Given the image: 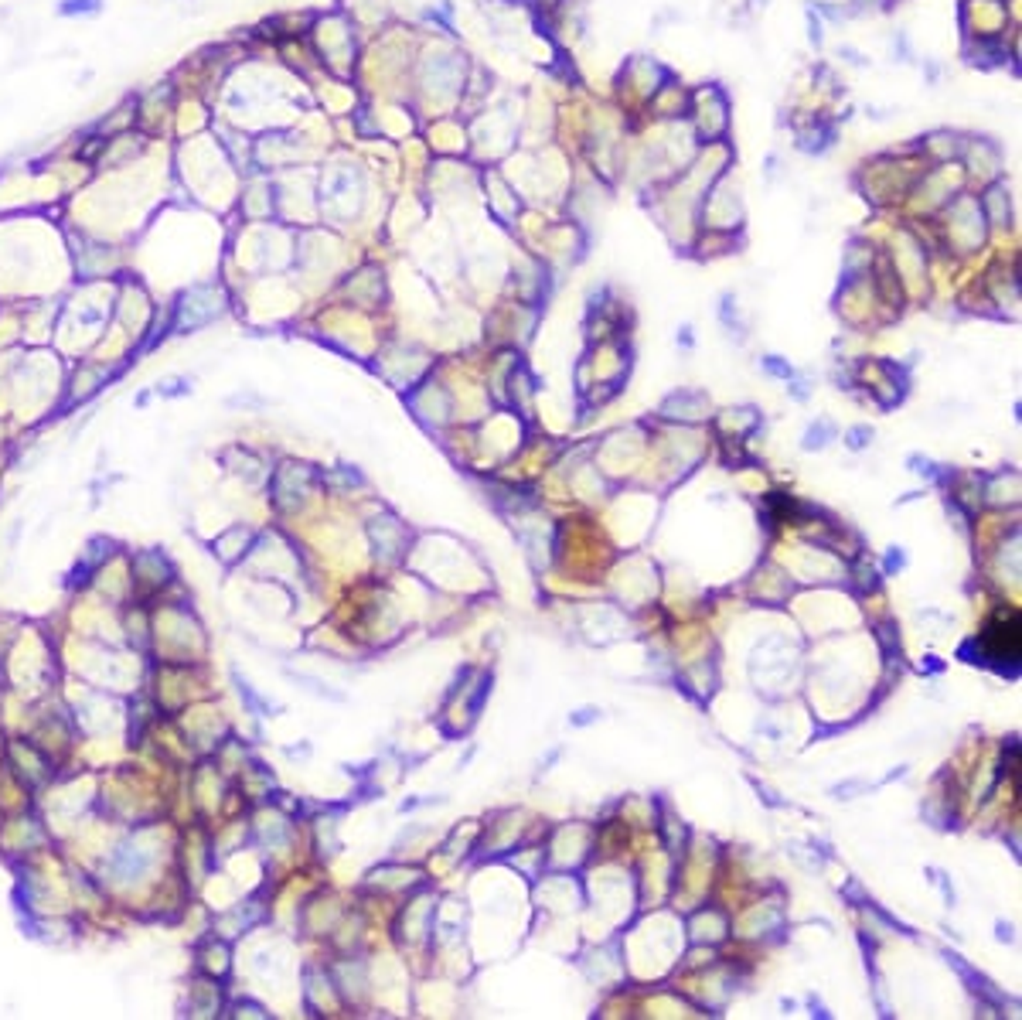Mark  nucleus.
I'll return each instance as SVG.
<instances>
[{
	"label": "nucleus",
	"mask_w": 1022,
	"mask_h": 1020,
	"mask_svg": "<svg viewBox=\"0 0 1022 1020\" xmlns=\"http://www.w3.org/2000/svg\"><path fill=\"white\" fill-rule=\"evenodd\" d=\"M862 437H870V430H866V427H859V430H852V434H848V443H852V447H862Z\"/></svg>",
	"instance_id": "aec40b11"
},
{
	"label": "nucleus",
	"mask_w": 1022,
	"mask_h": 1020,
	"mask_svg": "<svg viewBox=\"0 0 1022 1020\" xmlns=\"http://www.w3.org/2000/svg\"><path fill=\"white\" fill-rule=\"evenodd\" d=\"M981 216L995 225H1009L1012 222V201H1009V192L1002 184H992L985 195H981Z\"/></svg>",
	"instance_id": "6e6552de"
},
{
	"label": "nucleus",
	"mask_w": 1022,
	"mask_h": 1020,
	"mask_svg": "<svg viewBox=\"0 0 1022 1020\" xmlns=\"http://www.w3.org/2000/svg\"><path fill=\"white\" fill-rule=\"evenodd\" d=\"M300 154V140L297 133H266L262 140H256L253 147V157H256V168L262 171H280V168H290L293 157Z\"/></svg>",
	"instance_id": "20e7f679"
},
{
	"label": "nucleus",
	"mask_w": 1022,
	"mask_h": 1020,
	"mask_svg": "<svg viewBox=\"0 0 1022 1020\" xmlns=\"http://www.w3.org/2000/svg\"><path fill=\"white\" fill-rule=\"evenodd\" d=\"M831 434H835V427H831L828 420L815 423V427L807 430V437H805V451H818V447H825Z\"/></svg>",
	"instance_id": "9b49d317"
},
{
	"label": "nucleus",
	"mask_w": 1022,
	"mask_h": 1020,
	"mask_svg": "<svg viewBox=\"0 0 1022 1020\" xmlns=\"http://www.w3.org/2000/svg\"><path fill=\"white\" fill-rule=\"evenodd\" d=\"M103 11V0H59V18H96Z\"/></svg>",
	"instance_id": "9d476101"
},
{
	"label": "nucleus",
	"mask_w": 1022,
	"mask_h": 1020,
	"mask_svg": "<svg viewBox=\"0 0 1022 1020\" xmlns=\"http://www.w3.org/2000/svg\"><path fill=\"white\" fill-rule=\"evenodd\" d=\"M106 867L116 874V881H137L151 867V853L140 850V846H116V853H113V860Z\"/></svg>",
	"instance_id": "423d86ee"
},
{
	"label": "nucleus",
	"mask_w": 1022,
	"mask_h": 1020,
	"mask_svg": "<svg viewBox=\"0 0 1022 1020\" xmlns=\"http://www.w3.org/2000/svg\"><path fill=\"white\" fill-rule=\"evenodd\" d=\"M293 683H297V687H304V689H310V693H317V696H324V700H345L341 693H334V689L324 687L321 679H310V676H297V672H293Z\"/></svg>",
	"instance_id": "f8f14e48"
},
{
	"label": "nucleus",
	"mask_w": 1022,
	"mask_h": 1020,
	"mask_svg": "<svg viewBox=\"0 0 1022 1020\" xmlns=\"http://www.w3.org/2000/svg\"><path fill=\"white\" fill-rule=\"evenodd\" d=\"M763 369H767V373H774V376H784V379L794 376V369H791V365H784V362H777L774 355H770V358H763Z\"/></svg>",
	"instance_id": "dca6fc26"
},
{
	"label": "nucleus",
	"mask_w": 1022,
	"mask_h": 1020,
	"mask_svg": "<svg viewBox=\"0 0 1022 1020\" xmlns=\"http://www.w3.org/2000/svg\"><path fill=\"white\" fill-rule=\"evenodd\" d=\"M807 27H811V44H822V21H818V11L815 7H807Z\"/></svg>",
	"instance_id": "f3484780"
},
{
	"label": "nucleus",
	"mask_w": 1022,
	"mask_h": 1020,
	"mask_svg": "<svg viewBox=\"0 0 1022 1020\" xmlns=\"http://www.w3.org/2000/svg\"><path fill=\"white\" fill-rule=\"evenodd\" d=\"M467 79V62L454 51H436L423 62V86L436 96H454Z\"/></svg>",
	"instance_id": "7ed1b4c3"
},
{
	"label": "nucleus",
	"mask_w": 1022,
	"mask_h": 1020,
	"mask_svg": "<svg viewBox=\"0 0 1022 1020\" xmlns=\"http://www.w3.org/2000/svg\"><path fill=\"white\" fill-rule=\"evenodd\" d=\"M839 55H842V59H846L848 66H855V68H870L872 62L870 59H866V55H859V51H855V48H846V44H842V48H839Z\"/></svg>",
	"instance_id": "2eb2a0df"
},
{
	"label": "nucleus",
	"mask_w": 1022,
	"mask_h": 1020,
	"mask_svg": "<svg viewBox=\"0 0 1022 1020\" xmlns=\"http://www.w3.org/2000/svg\"><path fill=\"white\" fill-rule=\"evenodd\" d=\"M157 393H160V396H168V399H175V396H188V393H191V382H188V379H181V376H175V379H164V382H160V386H157Z\"/></svg>",
	"instance_id": "ddd939ff"
},
{
	"label": "nucleus",
	"mask_w": 1022,
	"mask_h": 1020,
	"mask_svg": "<svg viewBox=\"0 0 1022 1020\" xmlns=\"http://www.w3.org/2000/svg\"><path fill=\"white\" fill-rule=\"evenodd\" d=\"M999 938H1002V942H1009V938H1012V929H1005V925H999Z\"/></svg>",
	"instance_id": "412c9836"
},
{
	"label": "nucleus",
	"mask_w": 1022,
	"mask_h": 1020,
	"mask_svg": "<svg viewBox=\"0 0 1022 1020\" xmlns=\"http://www.w3.org/2000/svg\"><path fill=\"white\" fill-rule=\"evenodd\" d=\"M222 290L218 284H195L191 290H184L175 304V332L191 334L205 325H212L215 318H222Z\"/></svg>",
	"instance_id": "f03ea898"
},
{
	"label": "nucleus",
	"mask_w": 1022,
	"mask_h": 1020,
	"mask_svg": "<svg viewBox=\"0 0 1022 1020\" xmlns=\"http://www.w3.org/2000/svg\"><path fill=\"white\" fill-rule=\"evenodd\" d=\"M831 140H835V130L831 127H811V130H801V140H798V147L801 151H807V154H825L828 147H831Z\"/></svg>",
	"instance_id": "1a4fd4ad"
},
{
	"label": "nucleus",
	"mask_w": 1022,
	"mask_h": 1020,
	"mask_svg": "<svg viewBox=\"0 0 1022 1020\" xmlns=\"http://www.w3.org/2000/svg\"><path fill=\"white\" fill-rule=\"evenodd\" d=\"M893 55H896V62H914V48H910V38L903 31L893 35Z\"/></svg>",
	"instance_id": "4468645a"
},
{
	"label": "nucleus",
	"mask_w": 1022,
	"mask_h": 1020,
	"mask_svg": "<svg viewBox=\"0 0 1022 1020\" xmlns=\"http://www.w3.org/2000/svg\"><path fill=\"white\" fill-rule=\"evenodd\" d=\"M964 161H968V168L975 171V175H999L1002 168V151L992 144V140H981V137H975V140H968L964 144Z\"/></svg>",
	"instance_id": "0eeeda50"
},
{
	"label": "nucleus",
	"mask_w": 1022,
	"mask_h": 1020,
	"mask_svg": "<svg viewBox=\"0 0 1022 1020\" xmlns=\"http://www.w3.org/2000/svg\"><path fill=\"white\" fill-rule=\"evenodd\" d=\"M321 208L324 216H331L334 222H348L358 216L362 201L369 195V181H365V171L358 164H331L324 168L321 175Z\"/></svg>",
	"instance_id": "f257e3e1"
},
{
	"label": "nucleus",
	"mask_w": 1022,
	"mask_h": 1020,
	"mask_svg": "<svg viewBox=\"0 0 1022 1020\" xmlns=\"http://www.w3.org/2000/svg\"><path fill=\"white\" fill-rule=\"evenodd\" d=\"M696 123L698 130H702V137H709V140H716L719 133L726 130V123H729V103H726V96H722L716 86L702 89L696 96Z\"/></svg>",
	"instance_id": "39448f33"
},
{
	"label": "nucleus",
	"mask_w": 1022,
	"mask_h": 1020,
	"mask_svg": "<svg viewBox=\"0 0 1022 1020\" xmlns=\"http://www.w3.org/2000/svg\"><path fill=\"white\" fill-rule=\"evenodd\" d=\"M777 175H781V157L770 154V157H767V168H763V177H767V181H774Z\"/></svg>",
	"instance_id": "a211bd4d"
},
{
	"label": "nucleus",
	"mask_w": 1022,
	"mask_h": 1020,
	"mask_svg": "<svg viewBox=\"0 0 1022 1020\" xmlns=\"http://www.w3.org/2000/svg\"><path fill=\"white\" fill-rule=\"evenodd\" d=\"M597 717H600V713H597L593 707H587V710H580V713L573 717V724H589V720H597Z\"/></svg>",
	"instance_id": "6ab92c4d"
}]
</instances>
